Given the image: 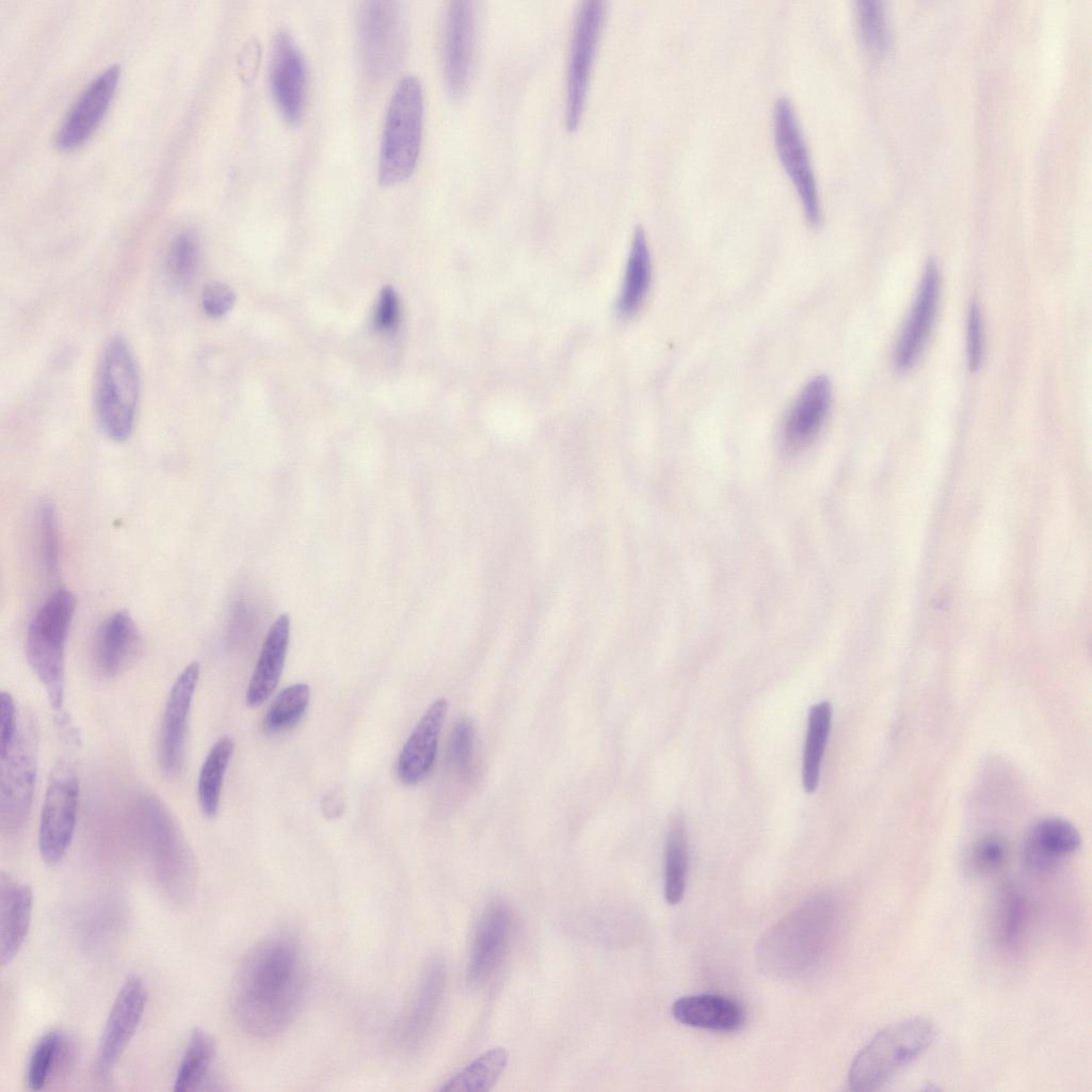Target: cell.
<instances>
[{
    "mask_svg": "<svg viewBox=\"0 0 1092 1092\" xmlns=\"http://www.w3.org/2000/svg\"><path fill=\"white\" fill-rule=\"evenodd\" d=\"M307 970L298 944L273 935L244 957L235 978L231 1008L248 1034L268 1039L283 1032L301 1008Z\"/></svg>",
    "mask_w": 1092,
    "mask_h": 1092,
    "instance_id": "cell-1",
    "label": "cell"
},
{
    "mask_svg": "<svg viewBox=\"0 0 1092 1092\" xmlns=\"http://www.w3.org/2000/svg\"><path fill=\"white\" fill-rule=\"evenodd\" d=\"M838 922L834 895L822 892L805 899L762 935L756 949L758 967L782 978L812 971L828 954Z\"/></svg>",
    "mask_w": 1092,
    "mask_h": 1092,
    "instance_id": "cell-2",
    "label": "cell"
},
{
    "mask_svg": "<svg viewBox=\"0 0 1092 1092\" xmlns=\"http://www.w3.org/2000/svg\"><path fill=\"white\" fill-rule=\"evenodd\" d=\"M76 608L75 596L60 589L42 605L30 622L26 638L28 662L44 686L55 722L70 726L64 713L65 645Z\"/></svg>",
    "mask_w": 1092,
    "mask_h": 1092,
    "instance_id": "cell-3",
    "label": "cell"
},
{
    "mask_svg": "<svg viewBox=\"0 0 1092 1092\" xmlns=\"http://www.w3.org/2000/svg\"><path fill=\"white\" fill-rule=\"evenodd\" d=\"M138 821L161 894L174 905L187 904L195 893L196 869L176 822L161 801L152 796L143 797L140 801Z\"/></svg>",
    "mask_w": 1092,
    "mask_h": 1092,
    "instance_id": "cell-4",
    "label": "cell"
},
{
    "mask_svg": "<svg viewBox=\"0 0 1092 1092\" xmlns=\"http://www.w3.org/2000/svg\"><path fill=\"white\" fill-rule=\"evenodd\" d=\"M935 1027L924 1017L890 1024L855 1056L848 1072L853 1091L876 1090L920 1057L932 1044Z\"/></svg>",
    "mask_w": 1092,
    "mask_h": 1092,
    "instance_id": "cell-5",
    "label": "cell"
},
{
    "mask_svg": "<svg viewBox=\"0 0 1092 1092\" xmlns=\"http://www.w3.org/2000/svg\"><path fill=\"white\" fill-rule=\"evenodd\" d=\"M423 94L419 80L404 77L396 87L387 109L379 160V181L394 186L414 172L420 152Z\"/></svg>",
    "mask_w": 1092,
    "mask_h": 1092,
    "instance_id": "cell-6",
    "label": "cell"
},
{
    "mask_svg": "<svg viewBox=\"0 0 1092 1092\" xmlns=\"http://www.w3.org/2000/svg\"><path fill=\"white\" fill-rule=\"evenodd\" d=\"M140 379L133 354L122 337L103 348L96 381L95 405L103 433L114 441L127 440L134 428Z\"/></svg>",
    "mask_w": 1092,
    "mask_h": 1092,
    "instance_id": "cell-7",
    "label": "cell"
},
{
    "mask_svg": "<svg viewBox=\"0 0 1092 1092\" xmlns=\"http://www.w3.org/2000/svg\"><path fill=\"white\" fill-rule=\"evenodd\" d=\"M360 61L365 75L381 81L400 65L406 44L404 11L396 1H367L357 18Z\"/></svg>",
    "mask_w": 1092,
    "mask_h": 1092,
    "instance_id": "cell-8",
    "label": "cell"
},
{
    "mask_svg": "<svg viewBox=\"0 0 1092 1092\" xmlns=\"http://www.w3.org/2000/svg\"><path fill=\"white\" fill-rule=\"evenodd\" d=\"M37 734L31 720L18 723L15 738L1 754L0 822L5 832L19 830L29 815L37 774Z\"/></svg>",
    "mask_w": 1092,
    "mask_h": 1092,
    "instance_id": "cell-9",
    "label": "cell"
},
{
    "mask_svg": "<svg viewBox=\"0 0 1092 1092\" xmlns=\"http://www.w3.org/2000/svg\"><path fill=\"white\" fill-rule=\"evenodd\" d=\"M79 792V777L75 767L60 759L50 772L38 828L39 854L49 866L61 863L71 844Z\"/></svg>",
    "mask_w": 1092,
    "mask_h": 1092,
    "instance_id": "cell-10",
    "label": "cell"
},
{
    "mask_svg": "<svg viewBox=\"0 0 1092 1092\" xmlns=\"http://www.w3.org/2000/svg\"><path fill=\"white\" fill-rule=\"evenodd\" d=\"M774 144L780 161L800 197L808 223L819 225L821 209L809 151L791 101L780 97L773 109Z\"/></svg>",
    "mask_w": 1092,
    "mask_h": 1092,
    "instance_id": "cell-11",
    "label": "cell"
},
{
    "mask_svg": "<svg viewBox=\"0 0 1092 1092\" xmlns=\"http://www.w3.org/2000/svg\"><path fill=\"white\" fill-rule=\"evenodd\" d=\"M606 14V3L584 1L576 15L567 66L566 126L578 127Z\"/></svg>",
    "mask_w": 1092,
    "mask_h": 1092,
    "instance_id": "cell-12",
    "label": "cell"
},
{
    "mask_svg": "<svg viewBox=\"0 0 1092 1092\" xmlns=\"http://www.w3.org/2000/svg\"><path fill=\"white\" fill-rule=\"evenodd\" d=\"M200 665L189 663L174 681L165 707L159 737V765L168 777L183 768L189 713L199 679Z\"/></svg>",
    "mask_w": 1092,
    "mask_h": 1092,
    "instance_id": "cell-13",
    "label": "cell"
},
{
    "mask_svg": "<svg viewBox=\"0 0 1092 1092\" xmlns=\"http://www.w3.org/2000/svg\"><path fill=\"white\" fill-rule=\"evenodd\" d=\"M147 989L139 976L128 977L122 984L105 1023L97 1051V1070L106 1076L112 1072L143 1017Z\"/></svg>",
    "mask_w": 1092,
    "mask_h": 1092,
    "instance_id": "cell-14",
    "label": "cell"
},
{
    "mask_svg": "<svg viewBox=\"0 0 1092 1092\" xmlns=\"http://www.w3.org/2000/svg\"><path fill=\"white\" fill-rule=\"evenodd\" d=\"M119 74V66L111 65L84 87L67 112L55 135V144L59 148L74 149L93 134L110 107Z\"/></svg>",
    "mask_w": 1092,
    "mask_h": 1092,
    "instance_id": "cell-15",
    "label": "cell"
},
{
    "mask_svg": "<svg viewBox=\"0 0 1092 1092\" xmlns=\"http://www.w3.org/2000/svg\"><path fill=\"white\" fill-rule=\"evenodd\" d=\"M271 89L283 117L298 124L304 112L307 86L305 60L287 31H279L272 46Z\"/></svg>",
    "mask_w": 1092,
    "mask_h": 1092,
    "instance_id": "cell-16",
    "label": "cell"
},
{
    "mask_svg": "<svg viewBox=\"0 0 1092 1092\" xmlns=\"http://www.w3.org/2000/svg\"><path fill=\"white\" fill-rule=\"evenodd\" d=\"M476 21L472 3L453 1L444 28V68L449 95L461 98L467 91L472 68Z\"/></svg>",
    "mask_w": 1092,
    "mask_h": 1092,
    "instance_id": "cell-17",
    "label": "cell"
},
{
    "mask_svg": "<svg viewBox=\"0 0 1092 1092\" xmlns=\"http://www.w3.org/2000/svg\"><path fill=\"white\" fill-rule=\"evenodd\" d=\"M142 636L125 611L108 616L94 637L92 660L96 672L115 678L129 670L142 653Z\"/></svg>",
    "mask_w": 1092,
    "mask_h": 1092,
    "instance_id": "cell-18",
    "label": "cell"
},
{
    "mask_svg": "<svg viewBox=\"0 0 1092 1092\" xmlns=\"http://www.w3.org/2000/svg\"><path fill=\"white\" fill-rule=\"evenodd\" d=\"M512 914L502 902L488 905L481 915L471 944L467 981L477 986L487 980L508 952L512 935Z\"/></svg>",
    "mask_w": 1092,
    "mask_h": 1092,
    "instance_id": "cell-19",
    "label": "cell"
},
{
    "mask_svg": "<svg viewBox=\"0 0 1092 1092\" xmlns=\"http://www.w3.org/2000/svg\"><path fill=\"white\" fill-rule=\"evenodd\" d=\"M445 985V963L438 957L433 958L422 973L411 1005L396 1025L395 1040L401 1048L414 1049L427 1038L438 1013Z\"/></svg>",
    "mask_w": 1092,
    "mask_h": 1092,
    "instance_id": "cell-20",
    "label": "cell"
},
{
    "mask_svg": "<svg viewBox=\"0 0 1092 1092\" xmlns=\"http://www.w3.org/2000/svg\"><path fill=\"white\" fill-rule=\"evenodd\" d=\"M938 289L937 268L933 261H928L914 306L894 355L895 367L901 372L911 369L922 352L934 322Z\"/></svg>",
    "mask_w": 1092,
    "mask_h": 1092,
    "instance_id": "cell-21",
    "label": "cell"
},
{
    "mask_svg": "<svg viewBox=\"0 0 1092 1092\" xmlns=\"http://www.w3.org/2000/svg\"><path fill=\"white\" fill-rule=\"evenodd\" d=\"M447 710L446 698L433 702L403 745L397 761L398 776L403 784L416 785L431 771Z\"/></svg>",
    "mask_w": 1092,
    "mask_h": 1092,
    "instance_id": "cell-22",
    "label": "cell"
},
{
    "mask_svg": "<svg viewBox=\"0 0 1092 1092\" xmlns=\"http://www.w3.org/2000/svg\"><path fill=\"white\" fill-rule=\"evenodd\" d=\"M33 909L31 887L11 874H0V963L10 964L29 933Z\"/></svg>",
    "mask_w": 1092,
    "mask_h": 1092,
    "instance_id": "cell-23",
    "label": "cell"
},
{
    "mask_svg": "<svg viewBox=\"0 0 1092 1092\" xmlns=\"http://www.w3.org/2000/svg\"><path fill=\"white\" fill-rule=\"evenodd\" d=\"M831 396V383L824 375L805 385L785 421L784 440L789 448L800 449L814 440L826 418Z\"/></svg>",
    "mask_w": 1092,
    "mask_h": 1092,
    "instance_id": "cell-24",
    "label": "cell"
},
{
    "mask_svg": "<svg viewBox=\"0 0 1092 1092\" xmlns=\"http://www.w3.org/2000/svg\"><path fill=\"white\" fill-rule=\"evenodd\" d=\"M671 1011L680 1024L710 1031L733 1032L740 1030L745 1023L743 1008L732 998L717 994L680 997Z\"/></svg>",
    "mask_w": 1092,
    "mask_h": 1092,
    "instance_id": "cell-25",
    "label": "cell"
},
{
    "mask_svg": "<svg viewBox=\"0 0 1092 1092\" xmlns=\"http://www.w3.org/2000/svg\"><path fill=\"white\" fill-rule=\"evenodd\" d=\"M290 633L288 614L272 624L247 686L245 702L251 708L263 704L276 689L283 673Z\"/></svg>",
    "mask_w": 1092,
    "mask_h": 1092,
    "instance_id": "cell-26",
    "label": "cell"
},
{
    "mask_svg": "<svg viewBox=\"0 0 1092 1092\" xmlns=\"http://www.w3.org/2000/svg\"><path fill=\"white\" fill-rule=\"evenodd\" d=\"M1081 845L1078 830L1061 818H1045L1032 828L1025 848L1028 865L1047 869L1059 860L1075 853Z\"/></svg>",
    "mask_w": 1092,
    "mask_h": 1092,
    "instance_id": "cell-27",
    "label": "cell"
},
{
    "mask_svg": "<svg viewBox=\"0 0 1092 1092\" xmlns=\"http://www.w3.org/2000/svg\"><path fill=\"white\" fill-rule=\"evenodd\" d=\"M69 1039L60 1030H50L39 1038L29 1058L27 1085L30 1090L44 1089L54 1077L66 1072L74 1057Z\"/></svg>",
    "mask_w": 1092,
    "mask_h": 1092,
    "instance_id": "cell-28",
    "label": "cell"
},
{
    "mask_svg": "<svg viewBox=\"0 0 1092 1092\" xmlns=\"http://www.w3.org/2000/svg\"><path fill=\"white\" fill-rule=\"evenodd\" d=\"M652 261L646 237L641 227L633 234L624 284L617 302L619 312L630 317L641 307L649 288Z\"/></svg>",
    "mask_w": 1092,
    "mask_h": 1092,
    "instance_id": "cell-29",
    "label": "cell"
},
{
    "mask_svg": "<svg viewBox=\"0 0 1092 1092\" xmlns=\"http://www.w3.org/2000/svg\"><path fill=\"white\" fill-rule=\"evenodd\" d=\"M1028 904L1014 886L1006 885L997 899L994 915V934L997 945L1006 952L1019 948L1028 925Z\"/></svg>",
    "mask_w": 1092,
    "mask_h": 1092,
    "instance_id": "cell-30",
    "label": "cell"
},
{
    "mask_svg": "<svg viewBox=\"0 0 1092 1092\" xmlns=\"http://www.w3.org/2000/svg\"><path fill=\"white\" fill-rule=\"evenodd\" d=\"M234 748L231 737H220L202 765L197 780V798L203 814L208 818L215 817L219 812L223 780Z\"/></svg>",
    "mask_w": 1092,
    "mask_h": 1092,
    "instance_id": "cell-31",
    "label": "cell"
},
{
    "mask_svg": "<svg viewBox=\"0 0 1092 1092\" xmlns=\"http://www.w3.org/2000/svg\"><path fill=\"white\" fill-rule=\"evenodd\" d=\"M215 1056V1043L200 1027L191 1031L186 1050L176 1073L174 1091L192 1092L204 1083Z\"/></svg>",
    "mask_w": 1092,
    "mask_h": 1092,
    "instance_id": "cell-32",
    "label": "cell"
},
{
    "mask_svg": "<svg viewBox=\"0 0 1092 1092\" xmlns=\"http://www.w3.org/2000/svg\"><path fill=\"white\" fill-rule=\"evenodd\" d=\"M832 719V707L826 701L812 706L803 751L802 782L806 792L816 790L820 776L821 760L825 749Z\"/></svg>",
    "mask_w": 1092,
    "mask_h": 1092,
    "instance_id": "cell-33",
    "label": "cell"
},
{
    "mask_svg": "<svg viewBox=\"0 0 1092 1092\" xmlns=\"http://www.w3.org/2000/svg\"><path fill=\"white\" fill-rule=\"evenodd\" d=\"M509 1060L505 1048L495 1047L480 1055L446 1081L444 1092H487L498 1081Z\"/></svg>",
    "mask_w": 1092,
    "mask_h": 1092,
    "instance_id": "cell-34",
    "label": "cell"
},
{
    "mask_svg": "<svg viewBox=\"0 0 1092 1092\" xmlns=\"http://www.w3.org/2000/svg\"><path fill=\"white\" fill-rule=\"evenodd\" d=\"M688 868V844L684 820L672 819L664 847V899L671 904L679 903L685 895Z\"/></svg>",
    "mask_w": 1092,
    "mask_h": 1092,
    "instance_id": "cell-35",
    "label": "cell"
},
{
    "mask_svg": "<svg viewBox=\"0 0 1092 1092\" xmlns=\"http://www.w3.org/2000/svg\"><path fill=\"white\" fill-rule=\"evenodd\" d=\"M310 698L306 684H295L283 689L267 710L262 721L263 732L275 735L294 727L303 717Z\"/></svg>",
    "mask_w": 1092,
    "mask_h": 1092,
    "instance_id": "cell-36",
    "label": "cell"
},
{
    "mask_svg": "<svg viewBox=\"0 0 1092 1092\" xmlns=\"http://www.w3.org/2000/svg\"><path fill=\"white\" fill-rule=\"evenodd\" d=\"M35 526L39 563L48 576H54L60 565V535L57 509L51 500L39 502Z\"/></svg>",
    "mask_w": 1092,
    "mask_h": 1092,
    "instance_id": "cell-37",
    "label": "cell"
},
{
    "mask_svg": "<svg viewBox=\"0 0 1092 1092\" xmlns=\"http://www.w3.org/2000/svg\"><path fill=\"white\" fill-rule=\"evenodd\" d=\"M199 240L195 231H180L171 242L166 264L173 283L178 287L188 286L197 270L199 261Z\"/></svg>",
    "mask_w": 1092,
    "mask_h": 1092,
    "instance_id": "cell-38",
    "label": "cell"
},
{
    "mask_svg": "<svg viewBox=\"0 0 1092 1092\" xmlns=\"http://www.w3.org/2000/svg\"><path fill=\"white\" fill-rule=\"evenodd\" d=\"M475 724L461 719L453 727L447 749V765L460 777L467 780L472 772Z\"/></svg>",
    "mask_w": 1092,
    "mask_h": 1092,
    "instance_id": "cell-39",
    "label": "cell"
},
{
    "mask_svg": "<svg viewBox=\"0 0 1092 1092\" xmlns=\"http://www.w3.org/2000/svg\"><path fill=\"white\" fill-rule=\"evenodd\" d=\"M1007 845L999 835H985L975 842L969 854L971 869L982 876L997 872L1005 864Z\"/></svg>",
    "mask_w": 1092,
    "mask_h": 1092,
    "instance_id": "cell-40",
    "label": "cell"
},
{
    "mask_svg": "<svg viewBox=\"0 0 1092 1092\" xmlns=\"http://www.w3.org/2000/svg\"><path fill=\"white\" fill-rule=\"evenodd\" d=\"M857 21L865 46L872 51L880 50L886 42V28L880 3L872 0L860 1Z\"/></svg>",
    "mask_w": 1092,
    "mask_h": 1092,
    "instance_id": "cell-41",
    "label": "cell"
},
{
    "mask_svg": "<svg viewBox=\"0 0 1092 1092\" xmlns=\"http://www.w3.org/2000/svg\"><path fill=\"white\" fill-rule=\"evenodd\" d=\"M235 302L234 290L222 282H210L203 288L202 306L204 311L212 318H220L227 314Z\"/></svg>",
    "mask_w": 1092,
    "mask_h": 1092,
    "instance_id": "cell-42",
    "label": "cell"
},
{
    "mask_svg": "<svg viewBox=\"0 0 1092 1092\" xmlns=\"http://www.w3.org/2000/svg\"><path fill=\"white\" fill-rule=\"evenodd\" d=\"M399 322L398 296L390 286L382 289L374 314V325L382 333H392Z\"/></svg>",
    "mask_w": 1092,
    "mask_h": 1092,
    "instance_id": "cell-43",
    "label": "cell"
},
{
    "mask_svg": "<svg viewBox=\"0 0 1092 1092\" xmlns=\"http://www.w3.org/2000/svg\"><path fill=\"white\" fill-rule=\"evenodd\" d=\"M982 359V325L980 309L977 304H971L967 319V364L968 369L975 372L979 369Z\"/></svg>",
    "mask_w": 1092,
    "mask_h": 1092,
    "instance_id": "cell-44",
    "label": "cell"
},
{
    "mask_svg": "<svg viewBox=\"0 0 1092 1092\" xmlns=\"http://www.w3.org/2000/svg\"><path fill=\"white\" fill-rule=\"evenodd\" d=\"M0 751L5 753L12 744L18 728L16 706L12 695L2 691L0 695Z\"/></svg>",
    "mask_w": 1092,
    "mask_h": 1092,
    "instance_id": "cell-45",
    "label": "cell"
},
{
    "mask_svg": "<svg viewBox=\"0 0 1092 1092\" xmlns=\"http://www.w3.org/2000/svg\"><path fill=\"white\" fill-rule=\"evenodd\" d=\"M321 807L325 817L330 819L339 817L344 808L341 793L337 790L328 792L323 798Z\"/></svg>",
    "mask_w": 1092,
    "mask_h": 1092,
    "instance_id": "cell-46",
    "label": "cell"
}]
</instances>
